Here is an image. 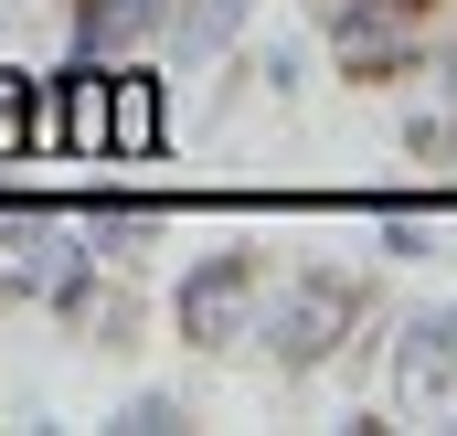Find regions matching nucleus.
I'll return each mask as SVG.
<instances>
[{
    "label": "nucleus",
    "mask_w": 457,
    "mask_h": 436,
    "mask_svg": "<svg viewBox=\"0 0 457 436\" xmlns=\"http://www.w3.org/2000/svg\"><path fill=\"white\" fill-rule=\"evenodd\" d=\"M361 309H372V277L320 266V277H298L287 298H266V309H255V340H266V362H277V373H320Z\"/></svg>",
    "instance_id": "1"
},
{
    "label": "nucleus",
    "mask_w": 457,
    "mask_h": 436,
    "mask_svg": "<svg viewBox=\"0 0 457 436\" xmlns=\"http://www.w3.org/2000/svg\"><path fill=\"white\" fill-rule=\"evenodd\" d=\"M117 426H128V436H181V394H128Z\"/></svg>",
    "instance_id": "7"
},
{
    "label": "nucleus",
    "mask_w": 457,
    "mask_h": 436,
    "mask_svg": "<svg viewBox=\"0 0 457 436\" xmlns=\"http://www.w3.org/2000/svg\"><path fill=\"white\" fill-rule=\"evenodd\" d=\"M234 43H245V0H170V21H160V54L170 64H224Z\"/></svg>",
    "instance_id": "4"
},
{
    "label": "nucleus",
    "mask_w": 457,
    "mask_h": 436,
    "mask_svg": "<svg viewBox=\"0 0 457 436\" xmlns=\"http://www.w3.org/2000/svg\"><path fill=\"white\" fill-rule=\"evenodd\" d=\"M11 234H21V266H11V288L0 298H43L54 320H86V298H96V245H86V223L64 214H11Z\"/></svg>",
    "instance_id": "3"
},
{
    "label": "nucleus",
    "mask_w": 457,
    "mask_h": 436,
    "mask_svg": "<svg viewBox=\"0 0 457 436\" xmlns=\"http://www.w3.org/2000/svg\"><path fill=\"white\" fill-rule=\"evenodd\" d=\"M383 256H426V214H383Z\"/></svg>",
    "instance_id": "8"
},
{
    "label": "nucleus",
    "mask_w": 457,
    "mask_h": 436,
    "mask_svg": "<svg viewBox=\"0 0 457 436\" xmlns=\"http://www.w3.org/2000/svg\"><path fill=\"white\" fill-rule=\"evenodd\" d=\"M86 245H96V266L149 256V245H160V203H128V192H107V203L86 214Z\"/></svg>",
    "instance_id": "6"
},
{
    "label": "nucleus",
    "mask_w": 457,
    "mask_h": 436,
    "mask_svg": "<svg viewBox=\"0 0 457 436\" xmlns=\"http://www.w3.org/2000/svg\"><path fill=\"white\" fill-rule=\"evenodd\" d=\"M255 309H266V266H255L245 245L192 256L181 288H170V320H181L192 351H234V340H255Z\"/></svg>",
    "instance_id": "2"
},
{
    "label": "nucleus",
    "mask_w": 457,
    "mask_h": 436,
    "mask_svg": "<svg viewBox=\"0 0 457 436\" xmlns=\"http://www.w3.org/2000/svg\"><path fill=\"white\" fill-rule=\"evenodd\" d=\"M107 138L117 149H149V138H160V75H149V64H138V54H128V64H107Z\"/></svg>",
    "instance_id": "5"
}]
</instances>
